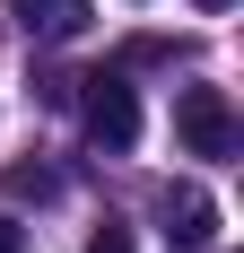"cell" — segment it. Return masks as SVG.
Listing matches in <instances>:
<instances>
[{
	"instance_id": "obj_8",
	"label": "cell",
	"mask_w": 244,
	"mask_h": 253,
	"mask_svg": "<svg viewBox=\"0 0 244 253\" xmlns=\"http://www.w3.org/2000/svg\"><path fill=\"white\" fill-rule=\"evenodd\" d=\"M201 9H209V18H218V9H236V0H201Z\"/></svg>"
},
{
	"instance_id": "obj_3",
	"label": "cell",
	"mask_w": 244,
	"mask_h": 253,
	"mask_svg": "<svg viewBox=\"0 0 244 253\" xmlns=\"http://www.w3.org/2000/svg\"><path fill=\"white\" fill-rule=\"evenodd\" d=\"M9 9H18V26L35 44H70L79 26H87V0H9Z\"/></svg>"
},
{
	"instance_id": "obj_1",
	"label": "cell",
	"mask_w": 244,
	"mask_h": 253,
	"mask_svg": "<svg viewBox=\"0 0 244 253\" xmlns=\"http://www.w3.org/2000/svg\"><path fill=\"white\" fill-rule=\"evenodd\" d=\"M87 96H79V123H87V140L96 149H140V96H131V79L122 70H96V79H79Z\"/></svg>"
},
{
	"instance_id": "obj_6",
	"label": "cell",
	"mask_w": 244,
	"mask_h": 253,
	"mask_svg": "<svg viewBox=\"0 0 244 253\" xmlns=\"http://www.w3.org/2000/svg\"><path fill=\"white\" fill-rule=\"evenodd\" d=\"M87 253H140V245H131V227H114V218H105V227L87 236Z\"/></svg>"
},
{
	"instance_id": "obj_5",
	"label": "cell",
	"mask_w": 244,
	"mask_h": 253,
	"mask_svg": "<svg viewBox=\"0 0 244 253\" xmlns=\"http://www.w3.org/2000/svg\"><path fill=\"white\" fill-rule=\"evenodd\" d=\"M9 192H18V201H52V175L44 166H9Z\"/></svg>"
},
{
	"instance_id": "obj_4",
	"label": "cell",
	"mask_w": 244,
	"mask_h": 253,
	"mask_svg": "<svg viewBox=\"0 0 244 253\" xmlns=\"http://www.w3.org/2000/svg\"><path fill=\"white\" fill-rule=\"evenodd\" d=\"M166 236H174V245H209V236H218V210H209L201 183H174V192H166Z\"/></svg>"
},
{
	"instance_id": "obj_2",
	"label": "cell",
	"mask_w": 244,
	"mask_h": 253,
	"mask_svg": "<svg viewBox=\"0 0 244 253\" xmlns=\"http://www.w3.org/2000/svg\"><path fill=\"white\" fill-rule=\"evenodd\" d=\"M174 140H183V157H236V105H227V87H183L174 96Z\"/></svg>"
},
{
	"instance_id": "obj_7",
	"label": "cell",
	"mask_w": 244,
	"mask_h": 253,
	"mask_svg": "<svg viewBox=\"0 0 244 253\" xmlns=\"http://www.w3.org/2000/svg\"><path fill=\"white\" fill-rule=\"evenodd\" d=\"M0 253H26V227H18V218H0Z\"/></svg>"
}]
</instances>
